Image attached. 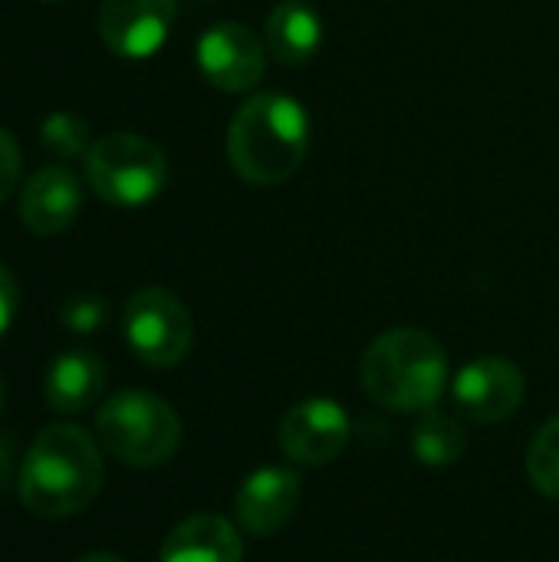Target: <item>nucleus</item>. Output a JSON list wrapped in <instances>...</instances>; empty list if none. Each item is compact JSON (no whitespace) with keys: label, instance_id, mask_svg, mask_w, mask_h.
I'll list each match as a JSON object with an SVG mask.
<instances>
[{"label":"nucleus","instance_id":"aec40b11","mask_svg":"<svg viewBox=\"0 0 559 562\" xmlns=\"http://www.w3.org/2000/svg\"><path fill=\"white\" fill-rule=\"evenodd\" d=\"M20 171H23V155L16 138L0 125V204L16 191L20 184Z\"/></svg>","mask_w":559,"mask_h":562},{"label":"nucleus","instance_id":"7ed1b4c3","mask_svg":"<svg viewBox=\"0 0 559 562\" xmlns=\"http://www.w3.org/2000/svg\"><path fill=\"white\" fill-rule=\"evenodd\" d=\"M362 389L395 412H428L448 385V356L425 329H389L362 356Z\"/></svg>","mask_w":559,"mask_h":562},{"label":"nucleus","instance_id":"4468645a","mask_svg":"<svg viewBox=\"0 0 559 562\" xmlns=\"http://www.w3.org/2000/svg\"><path fill=\"white\" fill-rule=\"evenodd\" d=\"M241 560H244V543H241L234 524L217 514H194V517L181 520L161 547V562Z\"/></svg>","mask_w":559,"mask_h":562},{"label":"nucleus","instance_id":"2eb2a0df","mask_svg":"<svg viewBox=\"0 0 559 562\" xmlns=\"http://www.w3.org/2000/svg\"><path fill=\"white\" fill-rule=\"evenodd\" d=\"M323 43V20L300 0H283L270 10L264 26V46L280 66H303Z\"/></svg>","mask_w":559,"mask_h":562},{"label":"nucleus","instance_id":"412c9836","mask_svg":"<svg viewBox=\"0 0 559 562\" xmlns=\"http://www.w3.org/2000/svg\"><path fill=\"white\" fill-rule=\"evenodd\" d=\"M16 306H20L16 280H13V277H10V270L0 263V339H3V336H7V329L13 326Z\"/></svg>","mask_w":559,"mask_h":562},{"label":"nucleus","instance_id":"1a4fd4ad","mask_svg":"<svg viewBox=\"0 0 559 562\" xmlns=\"http://www.w3.org/2000/svg\"><path fill=\"white\" fill-rule=\"evenodd\" d=\"M451 395L458 412L478 425H497L511 418L524 402V372L501 356H481L468 362L455 382Z\"/></svg>","mask_w":559,"mask_h":562},{"label":"nucleus","instance_id":"423d86ee","mask_svg":"<svg viewBox=\"0 0 559 562\" xmlns=\"http://www.w3.org/2000/svg\"><path fill=\"white\" fill-rule=\"evenodd\" d=\"M122 333L128 349L152 369L178 366L194 339L191 313L165 286H145L132 293L122 313Z\"/></svg>","mask_w":559,"mask_h":562},{"label":"nucleus","instance_id":"f257e3e1","mask_svg":"<svg viewBox=\"0 0 559 562\" xmlns=\"http://www.w3.org/2000/svg\"><path fill=\"white\" fill-rule=\"evenodd\" d=\"M102 487L99 441L79 425H46L26 448L16 474L23 507L43 520L82 514Z\"/></svg>","mask_w":559,"mask_h":562},{"label":"nucleus","instance_id":"0eeeda50","mask_svg":"<svg viewBox=\"0 0 559 562\" xmlns=\"http://www.w3.org/2000/svg\"><path fill=\"white\" fill-rule=\"evenodd\" d=\"M175 16L178 0H102L96 26L109 53L148 59L168 43Z\"/></svg>","mask_w":559,"mask_h":562},{"label":"nucleus","instance_id":"39448f33","mask_svg":"<svg viewBox=\"0 0 559 562\" xmlns=\"http://www.w3.org/2000/svg\"><path fill=\"white\" fill-rule=\"evenodd\" d=\"M86 181L112 207H142L168 184L165 151L135 132H109L86 151Z\"/></svg>","mask_w":559,"mask_h":562},{"label":"nucleus","instance_id":"20e7f679","mask_svg":"<svg viewBox=\"0 0 559 562\" xmlns=\"http://www.w3.org/2000/svg\"><path fill=\"white\" fill-rule=\"evenodd\" d=\"M99 448L128 468H161L181 448V418L152 392H119L96 415Z\"/></svg>","mask_w":559,"mask_h":562},{"label":"nucleus","instance_id":"f8f14e48","mask_svg":"<svg viewBox=\"0 0 559 562\" xmlns=\"http://www.w3.org/2000/svg\"><path fill=\"white\" fill-rule=\"evenodd\" d=\"M79 211H82L79 178L63 165L40 168L20 191V221L40 237L63 234L79 217Z\"/></svg>","mask_w":559,"mask_h":562},{"label":"nucleus","instance_id":"4be33fe9","mask_svg":"<svg viewBox=\"0 0 559 562\" xmlns=\"http://www.w3.org/2000/svg\"><path fill=\"white\" fill-rule=\"evenodd\" d=\"M13 471H16V464H13V448H10V441L0 435V491H7V487H10Z\"/></svg>","mask_w":559,"mask_h":562},{"label":"nucleus","instance_id":"b1692460","mask_svg":"<svg viewBox=\"0 0 559 562\" xmlns=\"http://www.w3.org/2000/svg\"><path fill=\"white\" fill-rule=\"evenodd\" d=\"M0 412H3V379H0Z\"/></svg>","mask_w":559,"mask_h":562},{"label":"nucleus","instance_id":"9d476101","mask_svg":"<svg viewBox=\"0 0 559 562\" xmlns=\"http://www.w3.org/2000/svg\"><path fill=\"white\" fill-rule=\"evenodd\" d=\"M349 441V415L333 398H306L280 422V448L303 468L329 464Z\"/></svg>","mask_w":559,"mask_h":562},{"label":"nucleus","instance_id":"6ab92c4d","mask_svg":"<svg viewBox=\"0 0 559 562\" xmlns=\"http://www.w3.org/2000/svg\"><path fill=\"white\" fill-rule=\"evenodd\" d=\"M59 323L69 329V333H79V336H89L96 333L102 323H105V303L99 296H72L63 310H59Z\"/></svg>","mask_w":559,"mask_h":562},{"label":"nucleus","instance_id":"393cba45","mask_svg":"<svg viewBox=\"0 0 559 562\" xmlns=\"http://www.w3.org/2000/svg\"><path fill=\"white\" fill-rule=\"evenodd\" d=\"M43 3H59V0H43Z\"/></svg>","mask_w":559,"mask_h":562},{"label":"nucleus","instance_id":"6e6552de","mask_svg":"<svg viewBox=\"0 0 559 562\" xmlns=\"http://www.w3.org/2000/svg\"><path fill=\"white\" fill-rule=\"evenodd\" d=\"M267 46L264 40L234 20L214 23L198 40V69L204 79L224 92H247L264 79Z\"/></svg>","mask_w":559,"mask_h":562},{"label":"nucleus","instance_id":"dca6fc26","mask_svg":"<svg viewBox=\"0 0 559 562\" xmlns=\"http://www.w3.org/2000/svg\"><path fill=\"white\" fill-rule=\"evenodd\" d=\"M465 448H468L465 428L458 425V418L445 412L428 408L412 431V451L425 468H451L461 461Z\"/></svg>","mask_w":559,"mask_h":562},{"label":"nucleus","instance_id":"a211bd4d","mask_svg":"<svg viewBox=\"0 0 559 562\" xmlns=\"http://www.w3.org/2000/svg\"><path fill=\"white\" fill-rule=\"evenodd\" d=\"M527 477L544 497L559 501V418L534 435L527 448Z\"/></svg>","mask_w":559,"mask_h":562},{"label":"nucleus","instance_id":"9b49d317","mask_svg":"<svg viewBox=\"0 0 559 562\" xmlns=\"http://www.w3.org/2000/svg\"><path fill=\"white\" fill-rule=\"evenodd\" d=\"M300 507V474L290 468H264L250 474L237 497H234V514L237 524L250 537H270L283 530Z\"/></svg>","mask_w":559,"mask_h":562},{"label":"nucleus","instance_id":"5701e85b","mask_svg":"<svg viewBox=\"0 0 559 562\" xmlns=\"http://www.w3.org/2000/svg\"><path fill=\"white\" fill-rule=\"evenodd\" d=\"M79 562H125V560H119V557H112V553H89V557H82Z\"/></svg>","mask_w":559,"mask_h":562},{"label":"nucleus","instance_id":"f3484780","mask_svg":"<svg viewBox=\"0 0 559 562\" xmlns=\"http://www.w3.org/2000/svg\"><path fill=\"white\" fill-rule=\"evenodd\" d=\"M40 145L53 158H63V161L66 158H86V151L92 148L89 125L76 112H49L40 122Z\"/></svg>","mask_w":559,"mask_h":562},{"label":"nucleus","instance_id":"f03ea898","mask_svg":"<svg viewBox=\"0 0 559 562\" xmlns=\"http://www.w3.org/2000/svg\"><path fill=\"white\" fill-rule=\"evenodd\" d=\"M310 148V119L293 95L257 92L231 119L227 158L231 168L257 188H273L293 178Z\"/></svg>","mask_w":559,"mask_h":562},{"label":"nucleus","instance_id":"ddd939ff","mask_svg":"<svg viewBox=\"0 0 559 562\" xmlns=\"http://www.w3.org/2000/svg\"><path fill=\"white\" fill-rule=\"evenodd\" d=\"M105 392V362L89 349L59 352L43 379V398L59 415H79Z\"/></svg>","mask_w":559,"mask_h":562}]
</instances>
